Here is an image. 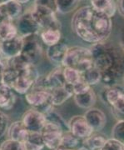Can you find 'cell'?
Returning <instances> with one entry per match:
<instances>
[{"label":"cell","mask_w":124,"mask_h":150,"mask_svg":"<svg viewBox=\"0 0 124 150\" xmlns=\"http://www.w3.org/2000/svg\"><path fill=\"white\" fill-rule=\"evenodd\" d=\"M75 33L87 43L104 42L113 28L112 18L92 6H84L76 11L72 19Z\"/></svg>","instance_id":"1"},{"label":"cell","mask_w":124,"mask_h":150,"mask_svg":"<svg viewBox=\"0 0 124 150\" xmlns=\"http://www.w3.org/2000/svg\"><path fill=\"white\" fill-rule=\"evenodd\" d=\"M94 66L99 70L104 84L113 87L124 74V52L113 44L102 42L90 48Z\"/></svg>","instance_id":"2"},{"label":"cell","mask_w":124,"mask_h":150,"mask_svg":"<svg viewBox=\"0 0 124 150\" xmlns=\"http://www.w3.org/2000/svg\"><path fill=\"white\" fill-rule=\"evenodd\" d=\"M1 83L20 94H26L38 79L35 65L27 63L21 55L1 60Z\"/></svg>","instance_id":"3"},{"label":"cell","mask_w":124,"mask_h":150,"mask_svg":"<svg viewBox=\"0 0 124 150\" xmlns=\"http://www.w3.org/2000/svg\"><path fill=\"white\" fill-rule=\"evenodd\" d=\"M62 66L73 68L81 74L86 72L94 66L91 50L80 46L69 47Z\"/></svg>","instance_id":"4"},{"label":"cell","mask_w":124,"mask_h":150,"mask_svg":"<svg viewBox=\"0 0 124 150\" xmlns=\"http://www.w3.org/2000/svg\"><path fill=\"white\" fill-rule=\"evenodd\" d=\"M23 48L21 56L27 63L35 65L40 61L43 55V48L40 43L41 38L37 34H31L23 37Z\"/></svg>","instance_id":"5"},{"label":"cell","mask_w":124,"mask_h":150,"mask_svg":"<svg viewBox=\"0 0 124 150\" xmlns=\"http://www.w3.org/2000/svg\"><path fill=\"white\" fill-rule=\"evenodd\" d=\"M25 98L28 104L44 114H47L54 108L51 102V92L49 90L31 88L25 94Z\"/></svg>","instance_id":"6"},{"label":"cell","mask_w":124,"mask_h":150,"mask_svg":"<svg viewBox=\"0 0 124 150\" xmlns=\"http://www.w3.org/2000/svg\"><path fill=\"white\" fill-rule=\"evenodd\" d=\"M63 133L64 130L59 124L54 123L53 121L47 120L41 131L45 147H47L50 150L58 149L61 145Z\"/></svg>","instance_id":"7"},{"label":"cell","mask_w":124,"mask_h":150,"mask_svg":"<svg viewBox=\"0 0 124 150\" xmlns=\"http://www.w3.org/2000/svg\"><path fill=\"white\" fill-rule=\"evenodd\" d=\"M32 14L34 15L35 18L39 23L41 29H49V28H58L60 29L61 24L56 17V13L54 11L40 8V7H35L32 9Z\"/></svg>","instance_id":"8"},{"label":"cell","mask_w":124,"mask_h":150,"mask_svg":"<svg viewBox=\"0 0 124 150\" xmlns=\"http://www.w3.org/2000/svg\"><path fill=\"white\" fill-rule=\"evenodd\" d=\"M22 122L29 132H41L47 122V118L41 111L31 108L23 113Z\"/></svg>","instance_id":"9"},{"label":"cell","mask_w":124,"mask_h":150,"mask_svg":"<svg viewBox=\"0 0 124 150\" xmlns=\"http://www.w3.org/2000/svg\"><path fill=\"white\" fill-rule=\"evenodd\" d=\"M16 27L18 32L22 37L37 34L41 30V27L32 14V11L23 13V15L18 20Z\"/></svg>","instance_id":"10"},{"label":"cell","mask_w":124,"mask_h":150,"mask_svg":"<svg viewBox=\"0 0 124 150\" xmlns=\"http://www.w3.org/2000/svg\"><path fill=\"white\" fill-rule=\"evenodd\" d=\"M68 128L71 133L80 139L89 138L94 132L84 116L82 115H76L71 118L68 122Z\"/></svg>","instance_id":"11"},{"label":"cell","mask_w":124,"mask_h":150,"mask_svg":"<svg viewBox=\"0 0 124 150\" xmlns=\"http://www.w3.org/2000/svg\"><path fill=\"white\" fill-rule=\"evenodd\" d=\"M23 48V38L18 35L11 39L1 41L2 57L6 59H13L21 55Z\"/></svg>","instance_id":"12"},{"label":"cell","mask_w":124,"mask_h":150,"mask_svg":"<svg viewBox=\"0 0 124 150\" xmlns=\"http://www.w3.org/2000/svg\"><path fill=\"white\" fill-rule=\"evenodd\" d=\"M0 15L1 22L12 21L13 19L19 18L23 15L22 4L16 0H10L8 3L1 4Z\"/></svg>","instance_id":"13"},{"label":"cell","mask_w":124,"mask_h":150,"mask_svg":"<svg viewBox=\"0 0 124 150\" xmlns=\"http://www.w3.org/2000/svg\"><path fill=\"white\" fill-rule=\"evenodd\" d=\"M83 116L94 132L102 130L107 123L105 113L97 108L92 107L87 109Z\"/></svg>","instance_id":"14"},{"label":"cell","mask_w":124,"mask_h":150,"mask_svg":"<svg viewBox=\"0 0 124 150\" xmlns=\"http://www.w3.org/2000/svg\"><path fill=\"white\" fill-rule=\"evenodd\" d=\"M106 99L116 112L124 114V93L120 88L110 87L106 93Z\"/></svg>","instance_id":"15"},{"label":"cell","mask_w":124,"mask_h":150,"mask_svg":"<svg viewBox=\"0 0 124 150\" xmlns=\"http://www.w3.org/2000/svg\"><path fill=\"white\" fill-rule=\"evenodd\" d=\"M68 48L69 47H68L66 43L60 41L59 43L49 46L46 53L47 57L50 61L54 62L55 64L63 65Z\"/></svg>","instance_id":"16"},{"label":"cell","mask_w":124,"mask_h":150,"mask_svg":"<svg viewBox=\"0 0 124 150\" xmlns=\"http://www.w3.org/2000/svg\"><path fill=\"white\" fill-rule=\"evenodd\" d=\"M7 134L9 139L18 141L19 143H25L30 132L22 121H16L11 123Z\"/></svg>","instance_id":"17"},{"label":"cell","mask_w":124,"mask_h":150,"mask_svg":"<svg viewBox=\"0 0 124 150\" xmlns=\"http://www.w3.org/2000/svg\"><path fill=\"white\" fill-rule=\"evenodd\" d=\"M73 95V85L67 83L51 90V102L54 106H59Z\"/></svg>","instance_id":"18"},{"label":"cell","mask_w":124,"mask_h":150,"mask_svg":"<svg viewBox=\"0 0 124 150\" xmlns=\"http://www.w3.org/2000/svg\"><path fill=\"white\" fill-rule=\"evenodd\" d=\"M73 99L75 103L81 108H91L93 107L95 104L97 97L94 91L91 88L87 92L82 93H78L73 95Z\"/></svg>","instance_id":"19"},{"label":"cell","mask_w":124,"mask_h":150,"mask_svg":"<svg viewBox=\"0 0 124 150\" xmlns=\"http://www.w3.org/2000/svg\"><path fill=\"white\" fill-rule=\"evenodd\" d=\"M46 80L50 92L55 88L62 87L67 84L63 75V66L55 68L48 76H46Z\"/></svg>","instance_id":"20"},{"label":"cell","mask_w":124,"mask_h":150,"mask_svg":"<svg viewBox=\"0 0 124 150\" xmlns=\"http://www.w3.org/2000/svg\"><path fill=\"white\" fill-rule=\"evenodd\" d=\"M90 3L94 8L107 14L110 18L113 16L118 10L117 2L115 0H90Z\"/></svg>","instance_id":"21"},{"label":"cell","mask_w":124,"mask_h":150,"mask_svg":"<svg viewBox=\"0 0 124 150\" xmlns=\"http://www.w3.org/2000/svg\"><path fill=\"white\" fill-rule=\"evenodd\" d=\"M15 103V96L12 92V88L1 83L0 87V107L3 109L9 110L13 107Z\"/></svg>","instance_id":"22"},{"label":"cell","mask_w":124,"mask_h":150,"mask_svg":"<svg viewBox=\"0 0 124 150\" xmlns=\"http://www.w3.org/2000/svg\"><path fill=\"white\" fill-rule=\"evenodd\" d=\"M41 40L47 46H52L61 41V32L58 28L44 29L40 34Z\"/></svg>","instance_id":"23"},{"label":"cell","mask_w":124,"mask_h":150,"mask_svg":"<svg viewBox=\"0 0 124 150\" xmlns=\"http://www.w3.org/2000/svg\"><path fill=\"white\" fill-rule=\"evenodd\" d=\"M18 28L12 21H4L0 23V38L1 41L11 39L18 36Z\"/></svg>","instance_id":"24"},{"label":"cell","mask_w":124,"mask_h":150,"mask_svg":"<svg viewBox=\"0 0 124 150\" xmlns=\"http://www.w3.org/2000/svg\"><path fill=\"white\" fill-rule=\"evenodd\" d=\"M24 144L30 150H42L45 147L41 132H30Z\"/></svg>","instance_id":"25"},{"label":"cell","mask_w":124,"mask_h":150,"mask_svg":"<svg viewBox=\"0 0 124 150\" xmlns=\"http://www.w3.org/2000/svg\"><path fill=\"white\" fill-rule=\"evenodd\" d=\"M79 144H80V139L73 135L70 131H68L66 133H63L59 148L66 150L78 149Z\"/></svg>","instance_id":"26"},{"label":"cell","mask_w":124,"mask_h":150,"mask_svg":"<svg viewBox=\"0 0 124 150\" xmlns=\"http://www.w3.org/2000/svg\"><path fill=\"white\" fill-rule=\"evenodd\" d=\"M84 140V147H86L88 150H100L108 139H106L102 135L95 134L91 135L89 138L85 139Z\"/></svg>","instance_id":"27"},{"label":"cell","mask_w":124,"mask_h":150,"mask_svg":"<svg viewBox=\"0 0 124 150\" xmlns=\"http://www.w3.org/2000/svg\"><path fill=\"white\" fill-rule=\"evenodd\" d=\"M82 77L84 80L90 86L94 85L102 81V75L99 70L95 66L92 67L91 69L87 70L86 72L82 74Z\"/></svg>","instance_id":"28"},{"label":"cell","mask_w":124,"mask_h":150,"mask_svg":"<svg viewBox=\"0 0 124 150\" xmlns=\"http://www.w3.org/2000/svg\"><path fill=\"white\" fill-rule=\"evenodd\" d=\"M63 75L66 83L68 84L73 85L82 79V74L78 70L74 69L70 67H64L63 66Z\"/></svg>","instance_id":"29"},{"label":"cell","mask_w":124,"mask_h":150,"mask_svg":"<svg viewBox=\"0 0 124 150\" xmlns=\"http://www.w3.org/2000/svg\"><path fill=\"white\" fill-rule=\"evenodd\" d=\"M79 0H56L58 12L68 13L73 11L78 5Z\"/></svg>","instance_id":"30"},{"label":"cell","mask_w":124,"mask_h":150,"mask_svg":"<svg viewBox=\"0 0 124 150\" xmlns=\"http://www.w3.org/2000/svg\"><path fill=\"white\" fill-rule=\"evenodd\" d=\"M112 138L124 145V119L118 120L113 128Z\"/></svg>","instance_id":"31"},{"label":"cell","mask_w":124,"mask_h":150,"mask_svg":"<svg viewBox=\"0 0 124 150\" xmlns=\"http://www.w3.org/2000/svg\"><path fill=\"white\" fill-rule=\"evenodd\" d=\"M34 6L35 7H40V8H48V9L54 11L55 13L58 12L56 0H35Z\"/></svg>","instance_id":"32"},{"label":"cell","mask_w":124,"mask_h":150,"mask_svg":"<svg viewBox=\"0 0 124 150\" xmlns=\"http://www.w3.org/2000/svg\"><path fill=\"white\" fill-rule=\"evenodd\" d=\"M100 150H124V145L112 138L107 140L105 144Z\"/></svg>","instance_id":"33"},{"label":"cell","mask_w":124,"mask_h":150,"mask_svg":"<svg viewBox=\"0 0 124 150\" xmlns=\"http://www.w3.org/2000/svg\"><path fill=\"white\" fill-rule=\"evenodd\" d=\"M20 148L21 143L8 139L1 144L0 150H20Z\"/></svg>","instance_id":"34"},{"label":"cell","mask_w":124,"mask_h":150,"mask_svg":"<svg viewBox=\"0 0 124 150\" xmlns=\"http://www.w3.org/2000/svg\"><path fill=\"white\" fill-rule=\"evenodd\" d=\"M90 88H91V86L89 85L83 79H82L79 82H78L77 83L73 85V90L74 94L84 93V92L89 90Z\"/></svg>","instance_id":"35"},{"label":"cell","mask_w":124,"mask_h":150,"mask_svg":"<svg viewBox=\"0 0 124 150\" xmlns=\"http://www.w3.org/2000/svg\"><path fill=\"white\" fill-rule=\"evenodd\" d=\"M0 118H1V122H0V131H1V137H3L6 133H8V128L10 126L9 124V118L6 115L5 113L3 112H0Z\"/></svg>","instance_id":"36"},{"label":"cell","mask_w":124,"mask_h":150,"mask_svg":"<svg viewBox=\"0 0 124 150\" xmlns=\"http://www.w3.org/2000/svg\"><path fill=\"white\" fill-rule=\"evenodd\" d=\"M117 7L119 13L124 18V0H117Z\"/></svg>","instance_id":"37"},{"label":"cell","mask_w":124,"mask_h":150,"mask_svg":"<svg viewBox=\"0 0 124 150\" xmlns=\"http://www.w3.org/2000/svg\"><path fill=\"white\" fill-rule=\"evenodd\" d=\"M120 44H121V48L123 49L124 52V27L122 29L121 32V40H120Z\"/></svg>","instance_id":"38"},{"label":"cell","mask_w":124,"mask_h":150,"mask_svg":"<svg viewBox=\"0 0 124 150\" xmlns=\"http://www.w3.org/2000/svg\"><path fill=\"white\" fill-rule=\"evenodd\" d=\"M20 150H30V149H28V148L26 146V144H25L24 143H21V148H20Z\"/></svg>","instance_id":"39"},{"label":"cell","mask_w":124,"mask_h":150,"mask_svg":"<svg viewBox=\"0 0 124 150\" xmlns=\"http://www.w3.org/2000/svg\"><path fill=\"white\" fill-rule=\"evenodd\" d=\"M16 1H18V3H20L22 4H27V2H29L30 0H16Z\"/></svg>","instance_id":"40"},{"label":"cell","mask_w":124,"mask_h":150,"mask_svg":"<svg viewBox=\"0 0 124 150\" xmlns=\"http://www.w3.org/2000/svg\"><path fill=\"white\" fill-rule=\"evenodd\" d=\"M74 150H88L87 149L86 147H81V148H78V149H74Z\"/></svg>","instance_id":"41"},{"label":"cell","mask_w":124,"mask_h":150,"mask_svg":"<svg viewBox=\"0 0 124 150\" xmlns=\"http://www.w3.org/2000/svg\"><path fill=\"white\" fill-rule=\"evenodd\" d=\"M1 1V4H5V3H8V1H10V0H0Z\"/></svg>","instance_id":"42"},{"label":"cell","mask_w":124,"mask_h":150,"mask_svg":"<svg viewBox=\"0 0 124 150\" xmlns=\"http://www.w3.org/2000/svg\"><path fill=\"white\" fill-rule=\"evenodd\" d=\"M54 150H66V149H62V148H58V149H54Z\"/></svg>","instance_id":"43"}]
</instances>
